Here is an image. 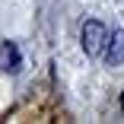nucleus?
<instances>
[{"mask_svg": "<svg viewBox=\"0 0 124 124\" xmlns=\"http://www.w3.org/2000/svg\"><path fill=\"white\" fill-rule=\"evenodd\" d=\"M108 38H111V35H108V29L102 26V22H95V19L83 22V32H80V45H83V51H86L89 57H99V54L105 57Z\"/></svg>", "mask_w": 124, "mask_h": 124, "instance_id": "nucleus-1", "label": "nucleus"}, {"mask_svg": "<svg viewBox=\"0 0 124 124\" xmlns=\"http://www.w3.org/2000/svg\"><path fill=\"white\" fill-rule=\"evenodd\" d=\"M105 61H108V67H121L124 64V29L111 32L108 48H105Z\"/></svg>", "mask_w": 124, "mask_h": 124, "instance_id": "nucleus-2", "label": "nucleus"}, {"mask_svg": "<svg viewBox=\"0 0 124 124\" xmlns=\"http://www.w3.org/2000/svg\"><path fill=\"white\" fill-rule=\"evenodd\" d=\"M22 67V54H19V48L13 41H3L0 45V70H7V73H16Z\"/></svg>", "mask_w": 124, "mask_h": 124, "instance_id": "nucleus-3", "label": "nucleus"}, {"mask_svg": "<svg viewBox=\"0 0 124 124\" xmlns=\"http://www.w3.org/2000/svg\"><path fill=\"white\" fill-rule=\"evenodd\" d=\"M121 108H124V92H121Z\"/></svg>", "mask_w": 124, "mask_h": 124, "instance_id": "nucleus-4", "label": "nucleus"}]
</instances>
